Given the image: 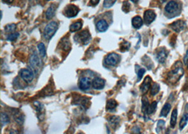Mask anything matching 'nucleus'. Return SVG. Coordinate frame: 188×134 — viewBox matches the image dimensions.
I'll return each instance as SVG.
<instances>
[{
  "label": "nucleus",
  "mask_w": 188,
  "mask_h": 134,
  "mask_svg": "<svg viewBox=\"0 0 188 134\" xmlns=\"http://www.w3.org/2000/svg\"><path fill=\"white\" fill-rule=\"evenodd\" d=\"M160 90V86L159 85L158 83H154L153 84V86H152V88H151V95H155L159 92Z\"/></svg>",
  "instance_id": "nucleus-27"
},
{
  "label": "nucleus",
  "mask_w": 188,
  "mask_h": 134,
  "mask_svg": "<svg viewBox=\"0 0 188 134\" xmlns=\"http://www.w3.org/2000/svg\"><path fill=\"white\" fill-rule=\"evenodd\" d=\"M156 14L153 10H146L144 14V20L146 24H150L156 18Z\"/></svg>",
  "instance_id": "nucleus-10"
},
{
  "label": "nucleus",
  "mask_w": 188,
  "mask_h": 134,
  "mask_svg": "<svg viewBox=\"0 0 188 134\" xmlns=\"http://www.w3.org/2000/svg\"><path fill=\"white\" fill-rule=\"evenodd\" d=\"M142 24H143V20H142V18L139 16H136L132 19V25L136 29H139V28H141Z\"/></svg>",
  "instance_id": "nucleus-16"
},
{
  "label": "nucleus",
  "mask_w": 188,
  "mask_h": 134,
  "mask_svg": "<svg viewBox=\"0 0 188 134\" xmlns=\"http://www.w3.org/2000/svg\"><path fill=\"white\" fill-rule=\"evenodd\" d=\"M131 134H140V129L138 126L133 127L131 130Z\"/></svg>",
  "instance_id": "nucleus-37"
},
{
  "label": "nucleus",
  "mask_w": 188,
  "mask_h": 134,
  "mask_svg": "<svg viewBox=\"0 0 188 134\" xmlns=\"http://www.w3.org/2000/svg\"><path fill=\"white\" fill-rule=\"evenodd\" d=\"M92 83L91 82V80L89 78L83 77L80 80L79 82V88L82 90H88L90 89Z\"/></svg>",
  "instance_id": "nucleus-12"
},
{
  "label": "nucleus",
  "mask_w": 188,
  "mask_h": 134,
  "mask_svg": "<svg viewBox=\"0 0 188 134\" xmlns=\"http://www.w3.org/2000/svg\"><path fill=\"white\" fill-rule=\"evenodd\" d=\"M165 126V121L164 120H159L158 121L157 123V128H156V132L157 133H159L161 131L164 129Z\"/></svg>",
  "instance_id": "nucleus-33"
},
{
  "label": "nucleus",
  "mask_w": 188,
  "mask_h": 134,
  "mask_svg": "<svg viewBox=\"0 0 188 134\" xmlns=\"http://www.w3.org/2000/svg\"><path fill=\"white\" fill-rule=\"evenodd\" d=\"M130 8H131V5L130 4H128V2H123V11H125V13H128L130 11Z\"/></svg>",
  "instance_id": "nucleus-36"
},
{
  "label": "nucleus",
  "mask_w": 188,
  "mask_h": 134,
  "mask_svg": "<svg viewBox=\"0 0 188 134\" xmlns=\"http://www.w3.org/2000/svg\"><path fill=\"white\" fill-rule=\"evenodd\" d=\"M30 64L31 66V67L34 69H38V68H40V66L42 65V61H41V60L36 53L33 54V55L31 56L30 59Z\"/></svg>",
  "instance_id": "nucleus-11"
},
{
  "label": "nucleus",
  "mask_w": 188,
  "mask_h": 134,
  "mask_svg": "<svg viewBox=\"0 0 188 134\" xmlns=\"http://www.w3.org/2000/svg\"><path fill=\"white\" fill-rule=\"evenodd\" d=\"M10 134H18V131H16V130H14L12 129L11 132H10Z\"/></svg>",
  "instance_id": "nucleus-39"
},
{
  "label": "nucleus",
  "mask_w": 188,
  "mask_h": 134,
  "mask_svg": "<svg viewBox=\"0 0 188 134\" xmlns=\"http://www.w3.org/2000/svg\"><path fill=\"white\" fill-rule=\"evenodd\" d=\"M142 110L144 112L146 113V111H147V109L149 106V101L147 100V98L146 97H143L142 100Z\"/></svg>",
  "instance_id": "nucleus-26"
},
{
  "label": "nucleus",
  "mask_w": 188,
  "mask_h": 134,
  "mask_svg": "<svg viewBox=\"0 0 188 134\" xmlns=\"http://www.w3.org/2000/svg\"><path fill=\"white\" fill-rule=\"evenodd\" d=\"M79 12V8L76 7V5H70L67 6L64 10V14L68 18H73L77 16Z\"/></svg>",
  "instance_id": "nucleus-5"
},
{
  "label": "nucleus",
  "mask_w": 188,
  "mask_h": 134,
  "mask_svg": "<svg viewBox=\"0 0 188 134\" xmlns=\"http://www.w3.org/2000/svg\"><path fill=\"white\" fill-rule=\"evenodd\" d=\"M61 47L62 48L64 49H70V42L69 38H63V40H61Z\"/></svg>",
  "instance_id": "nucleus-29"
},
{
  "label": "nucleus",
  "mask_w": 188,
  "mask_h": 134,
  "mask_svg": "<svg viewBox=\"0 0 188 134\" xmlns=\"http://www.w3.org/2000/svg\"><path fill=\"white\" fill-rule=\"evenodd\" d=\"M100 2V1H90V3H94L93 4V5H97V4Z\"/></svg>",
  "instance_id": "nucleus-40"
},
{
  "label": "nucleus",
  "mask_w": 188,
  "mask_h": 134,
  "mask_svg": "<svg viewBox=\"0 0 188 134\" xmlns=\"http://www.w3.org/2000/svg\"><path fill=\"white\" fill-rule=\"evenodd\" d=\"M96 28L99 32L103 33L106 31L109 28V25L105 20H100L97 23Z\"/></svg>",
  "instance_id": "nucleus-15"
},
{
  "label": "nucleus",
  "mask_w": 188,
  "mask_h": 134,
  "mask_svg": "<svg viewBox=\"0 0 188 134\" xmlns=\"http://www.w3.org/2000/svg\"><path fill=\"white\" fill-rule=\"evenodd\" d=\"M58 29V23L55 21H51L48 24L45 26V30H44V36L45 39H46L47 40H49L51 38L54 36V34L57 32Z\"/></svg>",
  "instance_id": "nucleus-3"
},
{
  "label": "nucleus",
  "mask_w": 188,
  "mask_h": 134,
  "mask_svg": "<svg viewBox=\"0 0 188 134\" xmlns=\"http://www.w3.org/2000/svg\"><path fill=\"white\" fill-rule=\"evenodd\" d=\"M116 3V1H104V7L105 8H110L111 7H113V5Z\"/></svg>",
  "instance_id": "nucleus-35"
},
{
  "label": "nucleus",
  "mask_w": 188,
  "mask_h": 134,
  "mask_svg": "<svg viewBox=\"0 0 188 134\" xmlns=\"http://www.w3.org/2000/svg\"><path fill=\"white\" fill-rule=\"evenodd\" d=\"M177 109H174L171 114V122L170 125L171 128H175V125H176V121H177Z\"/></svg>",
  "instance_id": "nucleus-19"
},
{
  "label": "nucleus",
  "mask_w": 188,
  "mask_h": 134,
  "mask_svg": "<svg viewBox=\"0 0 188 134\" xmlns=\"http://www.w3.org/2000/svg\"><path fill=\"white\" fill-rule=\"evenodd\" d=\"M168 51L164 47L159 48L156 53V59L159 63H164L168 57Z\"/></svg>",
  "instance_id": "nucleus-7"
},
{
  "label": "nucleus",
  "mask_w": 188,
  "mask_h": 134,
  "mask_svg": "<svg viewBox=\"0 0 188 134\" xmlns=\"http://www.w3.org/2000/svg\"><path fill=\"white\" fill-rule=\"evenodd\" d=\"M38 49L40 56L42 57H45V56H46V47H45L44 43L41 42L40 44H38Z\"/></svg>",
  "instance_id": "nucleus-24"
},
{
  "label": "nucleus",
  "mask_w": 188,
  "mask_h": 134,
  "mask_svg": "<svg viewBox=\"0 0 188 134\" xmlns=\"http://www.w3.org/2000/svg\"><path fill=\"white\" fill-rule=\"evenodd\" d=\"M5 31L7 33H11L15 30L16 29V25L15 24H9L5 27Z\"/></svg>",
  "instance_id": "nucleus-32"
},
{
  "label": "nucleus",
  "mask_w": 188,
  "mask_h": 134,
  "mask_svg": "<svg viewBox=\"0 0 188 134\" xmlns=\"http://www.w3.org/2000/svg\"><path fill=\"white\" fill-rule=\"evenodd\" d=\"M117 105L118 104L116 101L113 100V99H110L106 102V110L109 111V112H113L116 110V108Z\"/></svg>",
  "instance_id": "nucleus-17"
},
{
  "label": "nucleus",
  "mask_w": 188,
  "mask_h": 134,
  "mask_svg": "<svg viewBox=\"0 0 188 134\" xmlns=\"http://www.w3.org/2000/svg\"><path fill=\"white\" fill-rule=\"evenodd\" d=\"M74 40L78 43H82V45H87L90 42L91 36L88 30H83L78 33L74 36Z\"/></svg>",
  "instance_id": "nucleus-4"
},
{
  "label": "nucleus",
  "mask_w": 188,
  "mask_h": 134,
  "mask_svg": "<svg viewBox=\"0 0 188 134\" xmlns=\"http://www.w3.org/2000/svg\"><path fill=\"white\" fill-rule=\"evenodd\" d=\"M171 108V104H169V103H166V104H164V106L163 107L162 112H161V116L164 117H167V115L168 114L169 112H170Z\"/></svg>",
  "instance_id": "nucleus-20"
},
{
  "label": "nucleus",
  "mask_w": 188,
  "mask_h": 134,
  "mask_svg": "<svg viewBox=\"0 0 188 134\" xmlns=\"http://www.w3.org/2000/svg\"><path fill=\"white\" fill-rule=\"evenodd\" d=\"M109 123H110L113 127H116L119 124L120 117L117 116H111L110 118L109 119Z\"/></svg>",
  "instance_id": "nucleus-21"
},
{
  "label": "nucleus",
  "mask_w": 188,
  "mask_h": 134,
  "mask_svg": "<svg viewBox=\"0 0 188 134\" xmlns=\"http://www.w3.org/2000/svg\"><path fill=\"white\" fill-rule=\"evenodd\" d=\"M184 63H185V64L187 66V67L188 68V49L187 52H186L185 57H184Z\"/></svg>",
  "instance_id": "nucleus-38"
},
{
  "label": "nucleus",
  "mask_w": 188,
  "mask_h": 134,
  "mask_svg": "<svg viewBox=\"0 0 188 134\" xmlns=\"http://www.w3.org/2000/svg\"><path fill=\"white\" fill-rule=\"evenodd\" d=\"M105 86V80L101 78H95L92 81V87L96 90L103 89Z\"/></svg>",
  "instance_id": "nucleus-14"
},
{
  "label": "nucleus",
  "mask_w": 188,
  "mask_h": 134,
  "mask_svg": "<svg viewBox=\"0 0 188 134\" xmlns=\"http://www.w3.org/2000/svg\"><path fill=\"white\" fill-rule=\"evenodd\" d=\"M185 22L183 20H177L170 25V27L175 32L179 33L185 28Z\"/></svg>",
  "instance_id": "nucleus-9"
},
{
  "label": "nucleus",
  "mask_w": 188,
  "mask_h": 134,
  "mask_svg": "<svg viewBox=\"0 0 188 134\" xmlns=\"http://www.w3.org/2000/svg\"><path fill=\"white\" fill-rule=\"evenodd\" d=\"M156 107H157V102H156V101H154V102H153L152 104H149V106L147 109V111H146V114H153V113L155 112V110H156Z\"/></svg>",
  "instance_id": "nucleus-25"
},
{
  "label": "nucleus",
  "mask_w": 188,
  "mask_h": 134,
  "mask_svg": "<svg viewBox=\"0 0 188 134\" xmlns=\"http://www.w3.org/2000/svg\"><path fill=\"white\" fill-rule=\"evenodd\" d=\"M9 117L6 113H1V123L2 126L6 125L9 123Z\"/></svg>",
  "instance_id": "nucleus-28"
},
{
  "label": "nucleus",
  "mask_w": 188,
  "mask_h": 134,
  "mask_svg": "<svg viewBox=\"0 0 188 134\" xmlns=\"http://www.w3.org/2000/svg\"><path fill=\"white\" fill-rule=\"evenodd\" d=\"M120 57L116 53H111L107 55V57L105 59V63L109 66H116L119 62Z\"/></svg>",
  "instance_id": "nucleus-6"
},
{
  "label": "nucleus",
  "mask_w": 188,
  "mask_h": 134,
  "mask_svg": "<svg viewBox=\"0 0 188 134\" xmlns=\"http://www.w3.org/2000/svg\"><path fill=\"white\" fill-rule=\"evenodd\" d=\"M151 83H152V78L149 76H146L144 78L143 83H142L141 86H140V90H141L142 93L145 94L148 91L151 87Z\"/></svg>",
  "instance_id": "nucleus-13"
},
{
  "label": "nucleus",
  "mask_w": 188,
  "mask_h": 134,
  "mask_svg": "<svg viewBox=\"0 0 188 134\" xmlns=\"http://www.w3.org/2000/svg\"><path fill=\"white\" fill-rule=\"evenodd\" d=\"M54 15H55L54 8L53 7H49L48 9H47V11H46V14H45L47 19H48V20L51 19V18H52L54 16Z\"/></svg>",
  "instance_id": "nucleus-23"
},
{
  "label": "nucleus",
  "mask_w": 188,
  "mask_h": 134,
  "mask_svg": "<svg viewBox=\"0 0 188 134\" xmlns=\"http://www.w3.org/2000/svg\"><path fill=\"white\" fill-rule=\"evenodd\" d=\"M19 36V33H12L9 34V36H7V40L9 41H14L16 39L18 38V37Z\"/></svg>",
  "instance_id": "nucleus-30"
},
{
  "label": "nucleus",
  "mask_w": 188,
  "mask_h": 134,
  "mask_svg": "<svg viewBox=\"0 0 188 134\" xmlns=\"http://www.w3.org/2000/svg\"><path fill=\"white\" fill-rule=\"evenodd\" d=\"M20 75L24 81H26V83H30L34 78V75L32 72L27 69H22L20 72Z\"/></svg>",
  "instance_id": "nucleus-8"
},
{
  "label": "nucleus",
  "mask_w": 188,
  "mask_h": 134,
  "mask_svg": "<svg viewBox=\"0 0 188 134\" xmlns=\"http://www.w3.org/2000/svg\"><path fill=\"white\" fill-rule=\"evenodd\" d=\"M165 12L166 16L170 18L179 16L181 12L180 5L175 1L169 2L165 7Z\"/></svg>",
  "instance_id": "nucleus-2"
},
{
  "label": "nucleus",
  "mask_w": 188,
  "mask_h": 134,
  "mask_svg": "<svg viewBox=\"0 0 188 134\" xmlns=\"http://www.w3.org/2000/svg\"><path fill=\"white\" fill-rule=\"evenodd\" d=\"M188 121V114L185 113L182 117L180 121V129L183 130L186 125H187Z\"/></svg>",
  "instance_id": "nucleus-22"
},
{
  "label": "nucleus",
  "mask_w": 188,
  "mask_h": 134,
  "mask_svg": "<svg viewBox=\"0 0 188 134\" xmlns=\"http://www.w3.org/2000/svg\"><path fill=\"white\" fill-rule=\"evenodd\" d=\"M130 47H131V43H129L128 42H124L123 43H121V50L122 51H125L128 50Z\"/></svg>",
  "instance_id": "nucleus-31"
},
{
  "label": "nucleus",
  "mask_w": 188,
  "mask_h": 134,
  "mask_svg": "<svg viewBox=\"0 0 188 134\" xmlns=\"http://www.w3.org/2000/svg\"><path fill=\"white\" fill-rule=\"evenodd\" d=\"M183 74H184V69L183 68V64H182L181 61H177V62L175 63L172 69H171L170 72L168 73V78L169 81L173 83H177V82L180 79L182 76H183Z\"/></svg>",
  "instance_id": "nucleus-1"
},
{
  "label": "nucleus",
  "mask_w": 188,
  "mask_h": 134,
  "mask_svg": "<svg viewBox=\"0 0 188 134\" xmlns=\"http://www.w3.org/2000/svg\"><path fill=\"white\" fill-rule=\"evenodd\" d=\"M144 73H145V69H143V68H140L139 70H138V71H137V78H138L137 81H140V80L142 79V76H143Z\"/></svg>",
  "instance_id": "nucleus-34"
},
{
  "label": "nucleus",
  "mask_w": 188,
  "mask_h": 134,
  "mask_svg": "<svg viewBox=\"0 0 188 134\" xmlns=\"http://www.w3.org/2000/svg\"><path fill=\"white\" fill-rule=\"evenodd\" d=\"M82 27V23L81 21H77L73 23L70 26V31L71 32H77L81 29Z\"/></svg>",
  "instance_id": "nucleus-18"
}]
</instances>
